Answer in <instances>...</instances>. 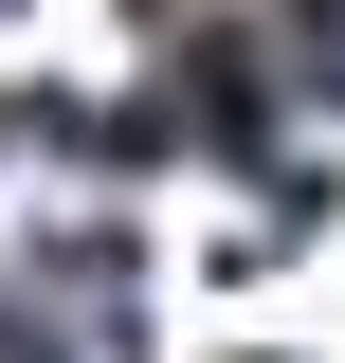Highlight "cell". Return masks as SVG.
<instances>
[{"label": "cell", "instance_id": "6da1fadb", "mask_svg": "<svg viewBox=\"0 0 345 363\" xmlns=\"http://www.w3.org/2000/svg\"><path fill=\"white\" fill-rule=\"evenodd\" d=\"M273 73L345 109V0H273Z\"/></svg>", "mask_w": 345, "mask_h": 363}]
</instances>
